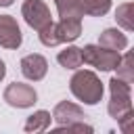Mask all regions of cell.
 Returning a JSON list of instances; mask_svg holds the SVG:
<instances>
[{
  "mask_svg": "<svg viewBox=\"0 0 134 134\" xmlns=\"http://www.w3.org/2000/svg\"><path fill=\"white\" fill-rule=\"evenodd\" d=\"M69 88H71V94L86 103V105H96L103 100V82L100 77L94 73V71H88V69H80L73 73L71 82H69Z\"/></svg>",
  "mask_w": 134,
  "mask_h": 134,
  "instance_id": "obj_1",
  "label": "cell"
},
{
  "mask_svg": "<svg viewBox=\"0 0 134 134\" xmlns=\"http://www.w3.org/2000/svg\"><path fill=\"white\" fill-rule=\"evenodd\" d=\"M109 92H111V98H109L107 111L113 119H121L124 115L134 113L132 111V86H130V82L121 80L119 75H113L109 80Z\"/></svg>",
  "mask_w": 134,
  "mask_h": 134,
  "instance_id": "obj_2",
  "label": "cell"
},
{
  "mask_svg": "<svg viewBox=\"0 0 134 134\" xmlns=\"http://www.w3.org/2000/svg\"><path fill=\"white\" fill-rule=\"evenodd\" d=\"M82 50V63L98 69V71H113L121 59V54L117 50L105 48L100 44H86Z\"/></svg>",
  "mask_w": 134,
  "mask_h": 134,
  "instance_id": "obj_3",
  "label": "cell"
},
{
  "mask_svg": "<svg viewBox=\"0 0 134 134\" xmlns=\"http://www.w3.org/2000/svg\"><path fill=\"white\" fill-rule=\"evenodd\" d=\"M2 98L6 100V105L10 107H17V109H27L36 103L38 98V92L34 90V86L29 84H23V82H13L4 88V94Z\"/></svg>",
  "mask_w": 134,
  "mask_h": 134,
  "instance_id": "obj_4",
  "label": "cell"
},
{
  "mask_svg": "<svg viewBox=\"0 0 134 134\" xmlns=\"http://www.w3.org/2000/svg\"><path fill=\"white\" fill-rule=\"evenodd\" d=\"M21 15L25 19V23L29 27H34L36 31H40L42 27H46L52 19H50V8L46 6L44 0H25L21 4Z\"/></svg>",
  "mask_w": 134,
  "mask_h": 134,
  "instance_id": "obj_5",
  "label": "cell"
},
{
  "mask_svg": "<svg viewBox=\"0 0 134 134\" xmlns=\"http://www.w3.org/2000/svg\"><path fill=\"white\" fill-rule=\"evenodd\" d=\"M21 42H23V36L17 19L10 15H0V46L15 50L21 46Z\"/></svg>",
  "mask_w": 134,
  "mask_h": 134,
  "instance_id": "obj_6",
  "label": "cell"
},
{
  "mask_svg": "<svg viewBox=\"0 0 134 134\" xmlns=\"http://www.w3.org/2000/svg\"><path fill=\"white\" fill-rule=\"evenodd\" d=\"M88 115L84 113L82 107H77L75 103H69V100H61L54 111H52V119L59 124L57 128H65L69 124H75V121H84Z\"/></svg>",
  "mask_w": 134,
  "mask_h": 134,
  "instance_id": "obj_7",
  "label": "cell"
},
{
  "mask_svg": "<svg viewBox=\"0 0 134 134\" xmlns=\"http://www.w3.org/2000/svg\"><path fill=\"white\" fill-rule=\"evenodd\" d=\"M46 71H48V61H46L42 54L31 52V54H27V57L21 59V73H23L27 80L40 82V80L46 75Z\"/></svg>",
  "mask_w": 134,
  "mask_h": 134,
  "instance_id": "obj_8",
  "label": "cell"
},
{
  "mask_svg": "<svg viewBox=\"0 0 134 134\" xmlns=\"http://www.w3.org/2000/svg\"><path fill=\"white\" fill-rule=\"evenodd\" d=\"M54 34H57L59 44L77 40L80 34H82V19H77V17H61V21L54 23Z\"/></svg>",
  "mask_w": 134,
  "mask_h": 134,
  "instance_id": "obj_9",
  "label": "cell"
},
{
  "mask_svg": "<svg viewBox=\"0 0 134 134\" xmlns=\"http://www.w3.org/2000/svg\"><path fill=\"white\" fill-rule=\"evenodd\" d=\"M98 44L105 46V48H111V50L121 52V50L128 48V38L117 27H107V29H103L98 34Z\"/></svg>",
  "mask_w": 134,
  "mask_h": 134,
  "instance_id": "obj_10",
  "label": "cell"
},
{
  "mask_svg": "<svg viewBox=\"0 0 134 134\" xmlns=\"http://www.w3.org/2000/svg\"><path fill=\"white\" fill-rule=\"evenodd\" d=\"M50 121H52V115H50L48 111L40 109V111H34V113L27 117L23 130H25V132H44V130H48Z\"/></svg>",
  "mask_w": 134,
  "mask_h": 134,
  "instance_id": "obj_11",
  "label": "cell"
},
{
  "mask_svg": "<svg viewBox=\"0 0 134 134\" xmlns=\"http://www.w3.org/2000/svg\"><path fill=\"white\" fill-rule=\"evenodd\" d=\"M57 61L61 63V67H67V69H77L82 67V50L77 46H67L65 50L59 52Z\"/></svg>",
  "mask_w": 134,
  "mask_h": 134,
  "instance_id": "obj_12",
  "label": "cell"
},
{
  "mask_svg": "<svg viewBox=\"0 0 134 134\" xmlns=\"http://www.w3.org/2000/svg\"><path fill=\"white\" fill-rule=\"evenodd\" d=\"M115 21L119 27H124L126 31H132L134 29V4L132 2H124L117 6L115 10Z\"/></svg>",
  "mask_w": 134,
  "mask_h": 134,
  "instance_id": "obj_13",
  "label": "cell"
},
{
  "mask_svg": "<svg viewBox=\"0 0 134 134\" xmlns=\"http://www.w3.org/2000/svg\"><path fill=\"white\" fill-rule=\"evenodd\" d=\"M82 13L90 17H103L111 8V0H80Z\"/></svg>",
  "mask_w": 134,
  "mask_h": 134,
  "instance_id": "obj_14",
  "label": "cell"
},
{
  "mask_svg": "<svg viewBox=\"0 0 134 134\" xmlns=\"http://www.w3.org/2000/svg\"><path fill=\"white\" fill-rule=\"evenodd\" d=\"M54 4L59 10V17H77V19L84 17L80 0H54Z\"/></svg>",
  "mask_w": 134,
  "mask_h": 134,
  "instance_id": "obj_15",
  "label": "cell"
},
{
  "mask_svg": "<svg viewBox=\"0 0 134 134\" xmlns=\"http://www.w3.org/2000/svg\"><path fill=\"white\" fill-rule=\"evenodd\" d=\"M117 75L121 77V80H126V82H134V67H132V52H126L121 59H119V63H117Z\"/></svg>",
  "mask_w": 134,
  "mask_h": 134,
  "instance_id": "obj_16",
  "label": "cell"
},
{
  "mask_svg": "<svg viewBox=\"0 0 134 134\" xmlns=\"http://www.w3.org/2000/svg\"><path fill=\"white\" fill-rule=\"evenodd\" d=\"M38 38L44 46H59V40H57V34H54V23L50 21L46 27H42L38 31Z\"/></svg>",
  "mask_w": 134,
  "mask_h": 134,
  "instance_id": "obj_17",
  "label": "cell"
},
{
  "mask_svg": "<svg viewBox=\"0 0 134 134\" xmlns=\"http://www.w3.org/2000/svg\"><path fill=\"white\" fill-rule=\"evenodd\" d=\"M4 75H6V65H4V61L0 59V82L4 80Z\"/></svg>",
  "mask_w": 134,
  "mask_h": 134,
  "instance_id": "obj_18",
  "label": "cell"
},
{
  "mask_svg": "<svg viewBox=\"0 0 134 134\" xmlns=\"http://www.w3.org/2000/svg\"><path fill=\"white\" fill-rule=\"evenodd\" d=\"M15 0H0V6H10Z\"/></svg>",
  "mask_w": 134,
  "mask_h": 134,
  "instance_id": "obj_19",
  "label": "cell"
}]
</instances>
